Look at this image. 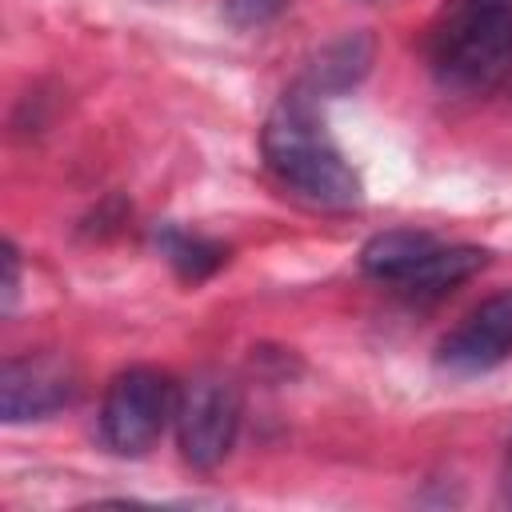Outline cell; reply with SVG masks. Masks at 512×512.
Segmentation results:
<instances>
[{
  "label": "cell",
  "instance_id": "30bf717a",
  "mask_svg": "<svg viewBox=\"0 0 512 512\" xmlns=\"http://www.w3.org/2000/svg\"><path fill=\"white\" fill-rule=\"evenodd\" d=\"M156 244H160L164 260L176 268V276L188 280V284L208 280V276L228 260L224 244L204 240V236H192V232H180V228H164V232L156 236Z\"/></svg>",
  "mask_w": 512,
  "mask_h": 512
},
{
  "label": "cell",
  "instance_id": "6da1fadb",
  "mask_svg": "<svg viewBox=\"0 0 512 512\" xmlns=\"http://www.w3.org/2000/svg\"><path fill=\"white\" fill-rule=\"evenodd\" d=\"M260 152L272 176L312 208L348 212L360 204V176L328 136L312 92H288L260 128Z\"/></svg>",
  "mask_w": 512,
  "mask_h": 512
},
{
  "label": "cell",
  "instance_id": "5b68a950",
  "mask_svg": "<svg viewBox=\"0 0 512 512\" xmlns=\"http://www.w3.org/2000/svg\"><path fill=\"white\" fill-rule=\"evenodd\" d=\"M80 392L76 364L60 352H24L8 356L0 368V416L8 424L44 420L68 408Z\"/></svg>",
  "mask_w": 512,
  "mask_h": 512
},
{
  "label": "cell",
  "instance_id": "8992f818",
  "mask_svg": "<svg viewBox=\"0 0 512 512\" xmlns=\"http://www.w3.org/2000/svg\"><path fill=\"white\" fill-rule=\"evenodd\" d=\"M512 356V288L476 304L436 348V360L456 376H476Z\"/></svg>",
  "mask_w": 512,
  "mask_h": 512
},
{
  "label": "cell",
  "instance_id": "4fadbf2b",
  "mask_svg": "<svg viewBox=\"0 0 512 512\" xmlns=\"http://www.w3.org/2000/svg\"><path fill=\"white\" fill-rule=\"evenodd\" d=\"M500 504L512 508V432L504 444V464H500Z\"/></svg>",
  "mask_w": 512,
  "mask_h": 512
},
{
  "label": "cell",
  "instance_id": "7c38bea8",
  "mask_svg": "<svg viewBox=\"0 0 512 512\" xmlns=\"http://www.w3.org/2000/svg\"><path fill=\"white\" fill-rule=\"evenodd\" d=\"M16 292H20V252H16V244L8 240V244H4V312H12Z\"/></svg>",
  "mask_w": 512,
  "mask_h": 512
},
{
  "label": "cell",
  "instance_id": "9c48e42d",
  "mask_svg": "<svg viewBox=\"0 0 512 512\" xmlns=\"http://www.w3.org/2000/svg\"><path fill=\"white\" fill-rule=\"evenodd\" d=\"M372 64V36L348 32L336 44H328L312 68V96L316 92H344L352 88Z\"/></svg>",
  "mask_w": 512,
  "mask_h": 512
},
{
  "label": "cell",
  "instance_id": "277c9868",
  "mask_svg": "<svg viewBox=\"0 0 512 512\" xmlns=\"http://www.w3.org/2000/svg\"><path fill=\"white\" fill-rule=\"evenodd\" d=\"M240 416H244L240 384L216 368L196 372L188 384H180V404L172 420L180 456L200 472L224 464V456L236 444Z\"/></svg>",
  "mask_w": 512,
  "mask_h": 512
},
{
  "label": "cell",
  "instance_id": "7a4b0ae2",
  "mask_svg": "<svg viewBox=\"0 0 512 512\" xmlns=\"http://www.w3.org/2000/svg\"><path fill=\"white\" fill-rule=\"evenodd\" d=\"M428 64L444 92H492L512 72V0H444L428 28Z\"/></svg>",
  "mask_w": 512,
  "mask_h": 512
},
{
  "label": "cell",
  "instance_id": "8fae6325",
  "mask_svg": "<svg viewBox=\"0 0 512 512\" xmlns=\"http://www.w3.org/2000/svg\"><path fill=\"white\" fill-rule=\"evenodd\" d=\"M292 0H224V20L240 32H252V28H264L272 24Z\"/></svg>",
  "mask_w": 512,
  "mask_h": 512
},
{
  "label": "cell",
  "instance_id": "3957f363",
  "mask_svg": "<svg viewBox=\"0 0 512 512\" xmlns=\"http://www.w3.org/2000/svg\"><path fill=\"white\" fill-rule=\"evenodd\" d=\"M176 404H180V384L168 372L148 364L116 372L112 384L104 388L96 416L104 448L116 456H144L176 420Z\"/></svg>",
  "mask_w": 512,
  "mask_h": 512
},
{
  "label": "cell",
  "instance_id": "52a82bcc",
  "mask_svg": "<svg viewBox=\"0 0 512 512\" xmlns=\"http://www.w3.org/2000/svg\"><path fill=\"white\" fill-rule=\"evenodd\" d=\"M440 248L436 236L428 232H416V228H388V232H376L364 248H360V268L380 280V284H396L404 288L420 268L424 260Z\"/></svg>",
  "mask_w": 512,
  "mask_h": 512
},
{
  "label": "cell",
  "instance_id": "ba28073f",
  "mask_svg": "<svg viewBox=\"0 0 512 512\" xmlns=\"http://www.w3.org/2000/svg\"><path fill=\"white\" fill-rule=\"evenodd\" d=\"M484 264H488V252L484 248H472V244H440L424 260V268L400 292L412 296V300H440L452 288H460L464 280H472Z\"/></svg>",
  "mask_w": 512,
  "mask_h": 512
}]
</instances>
